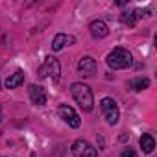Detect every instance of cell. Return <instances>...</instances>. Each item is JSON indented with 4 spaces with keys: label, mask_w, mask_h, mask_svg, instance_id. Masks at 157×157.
Listing matches in <instances>:
<instances>
[{
    "label": "cell",
    "mask_w": 157,
    "mask_h": 157,
    "mask_svg": "<svg viewBox=\"0 0 157 157\" xmlns=\"http://www.w3.org/2000/svg\"><path fill=\"white\" fill-rule=\"evenodd\" d=\"M70 93H72L76 104L80 105L83 111H87V113L93 111V107H94V96H93V91H91L89 85H85V83H72L70 85Z\"/></svg>",
    "instance_id": "obj_1"
},
{
    "label": "cell",
    "mask_w": 157,
    "mask_h": 157,
    "mask_svg": "<svg viewBox=\"0 0 157 157\" xmlns=\"http://www.w3.org/2000/svg\"><path fill=\"white\" fill-rule=\"evenodd\" d=\"M107 65L109 68L113 70H120V68H128L133 65V56L129 50L126 48H113L109 54H107Z\"/></svg>",
    "instance_id": "obj_2"
},
{
    "label": "cell",
    "mask_w": 157,
    "mask_h": 157,
    "mask_svg": "<svg viewBox=\"0 0 157 157\" xmlns=\"http://www.w3.org/2000/svg\"><path fill=\"white\" fill-rule=\"evenodd\" d=\"M59 74H61V65L54 56H48L44 59V63L39 67V76L41 78H50L52 82H57Z\"/></svg>",
    "instance_id": "obj_3"
},
{
    "label": "cell",
    "mask_w": 157,
    "mask_h": 157,
    "mask_svg": "<svg viewBox=\"0 0 157 157\" xmlns=\"http://www.w3.org/2000/svg\"><path fill=\"white\" fill-rule=\"evenodd\" d=\"M100 109H102V113H104L107 124L115 126V124L118 122L120 111H118V105H117V102H115L113 98H104V100L100 102Z\"/></svg>",
    "instance_id": "obj_4"
},
{
    "label": "cell",
    "mask_w": 157,
    "mask_h": 157,
    "mask_svg": "<svg viewBox=\"0 0 157 157\" xmlns=\"http://www.w3.org/2000/svg\"><path fill=\"white\" fill-rule=\"evenodd\" d=\"M57 113H59V117L63 118V122H67L70 128H80V126H82V118H80V115H78L70 105H67V104L59 105Z\"/></svg>",
    "instance_id": "obj_5"
},
{
    "label": "cell",
    "mask_w": 157,
    "mask_h": 157,
    "mask_svg": "<svg viewBox=\"0 0 157 157\" xmlns=\"http://www.w3.org/2000/svg\"><path fill=\"white\" fill-rule=\"evenodd\" d=\"M72 155L74 157H96V148H93L87 140L80 139L72 144Z\"/></svg>",
    "instance_id": "obj_6"
},
{
    "label": "cell",
    "mask_w": 157,
    "mask_h": 157,
    "mask_svg": "<svg viewBox=\"0 0 157 157\" xmlns=\"http://www.w3.org/2000/svg\"><path fill=\"white\" fill-rule=\"evenodd\" d=\"M96 68H98V65H96V61H94L91 56L82 57L80 63H78V72H80L83 78H91V76H94V74H96Z\"/></svg>",
    "instance_id": "obj_7"
},
{
    "label": "cell",
    "mask_w": 157,
    "mask_h": 157,
    "mask_svg": "<svg viewBox=\"0 0 157 157\" xmlns=\"http://www.w3.org/2000/svg\"><path fill=\"white\" fill-rule=\"evenodd\" d=\"M74 43H76V37H74V35L57 33V35H54V39H52V50H54V52H59V50H63L67 44L70 46V44H74Z\"/></svg>",
    "instance_id": "obj_8"
},
{
    "label": "cell",
    "mask_w": 157,
    "mask_h": 157,
    "mask_svg": "<svg viewBox=\"0 0 157 157\" xmlns=\"http://www.w3.org/2000/svg\"><path fill=\"white\" fill-rule=\"evenodd\" d=\"M28 93H30L32 104H35V105H44L46 104V91L41 85H30Z\"/></svg>",
    "instance_id": "obj_9"
},
{
    "label": "cell",
    "mask_w": 157,
    "mask_h": 157,
    "mask_svg": "<svg viewBox=\"0 0 157 157\" xmlns=\"http://www.w3.org/2000/svg\"><path fill=\"white\" fill-rule=\"evenodd\" d=\"M89 30H91V35L94 39H104L109 33V28H107V24L104 21H93L91 26H89Z\"/></svg>",
    "instance_id": "obj_10"
},
{
    "label": "cell",
    "mask_w": 157,
    "mask_h": 157,
    "mask_svg": "<svg viewBox=\"0 0 157 157\" xmlns=\"http://www.w3.org/2000/svg\"><path fill=\"white\" fill-rule=\"evenodd\" d=\"M22 82H24V72L22 70H15L13 74H10L6 78L4 85H6V89H17L19 85H22Z\"/></svg>",
    "instance_id": "obj_11"
},
{
    "label": "cell",
    "mask_w": 157,
    "mask_h": 157,
    "mask_svg": "<svg viewBox=\"0 0 157 157\" xmlns=\"http://www.w3.org/2000/svg\"><path fill=\"white\" fill-rule=\"evenodd\" d=\"M139 144H140V148H142L144 153H151L153 148H155V140H153V137H151L150 133L142 135V137L139 139Z\"/></svg>",
    "instance_id": "obj_12"
},
{
    "label": "cell",
    "mask_w": 157,
    "mask_h": 157,
    "mask_svg": "<svg viewBox=\"0 0 157 157\" xmlns=\"http://www.w3.org/2000/svg\"><path fill=\"white\" fill-rule=\"evenodd\" d=\"M129 87L133 91H144V89L150 87V80H148V78H135V80L129 82Z\"/></svg>",
    "instance_id": "obj_13"
},
{
    "label": "cell",
    "mask_w": 157,
    "mask_h": 157,
    "mask_svg": "<svg viewBox=\"0 0 157 157\" xmlns=\"http://www.w3.org/2000/svg\"><path fill=\"white\" fill-rule=\"evenodd\" d=\"M140 17H142V11H140V10H135V11H131V13H124V15H122V22L128 24V26H135L137 19H140Z\"/></svg>",
    "instance_id": "obj_14"
},
{
    "label": "cell",
    "mask_w": 157,
    "mask_h": 157,
    "mask_svg": "<svg viewBox=\"0 0 157 157\" xmlns=\"http://www.w3.org/2000/svg\"><path fill=\"white\" fill-rule=\"evenodd\" d=\"M122 157H137V151L131 150V148H126V150L122 151Z\"/></svg>",
    "instance_id": "obj_15"
},
{
    "label": "cell",
    "mask_w": 157,
    "mask_h": 157,
    "mask_svg": "<svg viewBox=\"0 0 157 157\" xmlns=\"http://www.w3.org/2000/svg\"><path fill=\"white\" fill-rule=\"evenodd\" d=\"M0 118H2V111H0Z\"/></svg>",
    "instance_id": "obj_16"
},
{
    "label": "cell",
    "mask_w": 157,
    "mask_h": 157,
    "mask_svg": "<svg viewBox=\"0 0 157 157\" xmlns=\"http://www.w3.org/2000/svg\"><path fill=\"white\" fill-rule=\"evenodd\" d=\"M0 157H2V155H0Z\"/></svg>",
    "instance_id": "obj_17"
}]
</instances>
